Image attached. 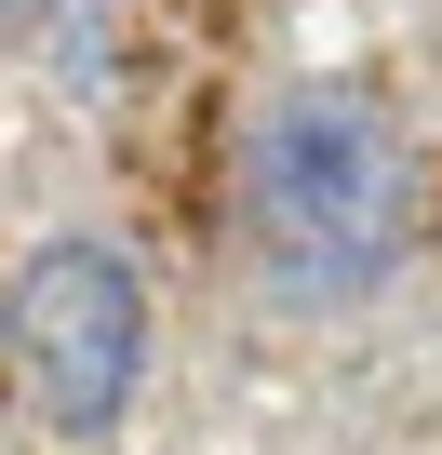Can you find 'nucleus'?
Returning a JSON list of instances; mask_svg holds the SVG:
<instances>
[{
  "label": "nucleus",
  "mask_w": 442,
  "mask_h": 455,
  "mask_svg": "<svg viewBox=\"0 0 442 455\" xmlns=\"http://www.w3.org/2000/svg\"><path fill=\"white\" fill-rule=\"evenodd\" d=\"M0 348H14V388L54 442H108L148 388V295L108 242H41L0 295Z\"/></svg>",
  "instance_id": "obj_2"
},
{
  "label": "nucleus",
  "mask_w": 442,
  "mask_h": 455,
  "mask_svg": "<svg viewBox=\"0 0 442 455\" xmlns=\"http://www.w3.org/2000/svg\"><path fill=\"white\" fill-rule=\"evenodd\" d=\"M242 214H255V268L295 308H349L402 268L415 242V148L362 81H295L255 108L242 148Z\"/></svg>",
  "instance_id": "obj_1"
}]
</instances>
